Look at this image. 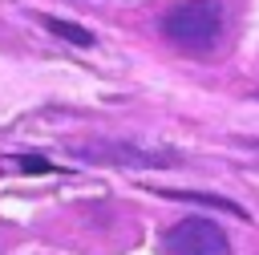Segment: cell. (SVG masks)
Listing matches in <instances>:
<instances>
[{
  "instance_id": "obj_6",
  "label": "cell",
  "mask_w": 259,
  "mask_h": 255,
  "mask_svg": "<svg viewBox=\"0 0 259 255\" xmlns=\"http://www.w3.org/2000/svg\"><path fill=\"white\" fill-rule=\"evenodd\" d=\"M16 166H20V170H40V174L53 170V162H45V158H16Z\"/></svg>"
},
{
  "instance_id": "obj_2",
  "label": "cell",
  "mask_w": 259,
  "mask_h": 255,
  "mask_svg": "<svg viewBox=\"0 0 259 255\" xmlns=\"http://www.w3.org/2000/svg\"><path fill=\"white\" fill-rule=\"evenodd\" d=\"M166 251L170 255H231V239L214 219L186 215L166 231Z\"/></svg>"
},
{
  "instance_id": "obj_3",
  "label": "cell",
  "mask_w": 259,
  "mask_h": 255,
  "mask_svg": "<svg viewBox=\"0 0 259 255\" xmlns=\"http://www.w3.org/2000/svg\"><path fill=\"white\" fill-rule=\"evenodd\" d=\"M85 154L101 158V162H121V166H174L178 162L174 150H142L130 142H109L105 150H85Z\"/></svg>"
},
{
  "instance_id": "obj_4",
  "label": "cell",
  "mask_w": 259,
  "mask_h": 255,
  "mask_svg": "<svg viewBox=\"0 0 259 255\" xmlns=\"http://www.w3.org/2000/svg\"><path fill=\"white\" fill-rule=\"evenodd\" d=\"M166 198H182V202H198V206H214V210H231L239 219H251V210H243L239 202L231 198H219V194H202V190H162Z\"/></svg>"
},
{
  "instance_id": "obj_5",
  "label": "cell",
  "mask_w": 259,
  "mask_h": 255,
  "mask_svg": "<svg viewBox=\"0 0 259 255\" xmlns=\"http://www.w3.org/2000/svg\"><path fill=\"white\" fill-rule=\"evenodd\" d=\"M45 28H49V32H57V36H65V40H73V45H81V49H89V45H93V32H89V28H81V24H69V20L45 16Z\"/></svg>"
},
{
  "instance_id": "obj_1",
  "label": "cell",
  "mask_w": 259,
  "mask_h": 255,
  "mask_svg": "<svg viewBox=\"0 0 259 255\" xmlns=\"http://www.w3.org/2000/svg\"><path fill=\"white\" fill-rule=\"evenodd\" d=\"M162 36L186 53H206L223 36V4L219 0H182L162 16Z\"/></svg>"
}]
</instances>
